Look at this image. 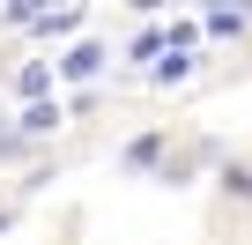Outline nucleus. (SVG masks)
<instances>
[{
  "mask_svg": "<svg viewBox=\"0 0 252 245\" xmlns=\"http://www.w3.org/2000/svg\"><path fill=\"white\" fill-rule=\"evenodd\" d=\"M96 60H104V45H82V52H67V74H89Z\"/></svg>",
  "mask_w": 252,
  "mask_h": 245,
  "instance_id": "nucleus-1",
  "label": "nucleus"
}]
</instances>
